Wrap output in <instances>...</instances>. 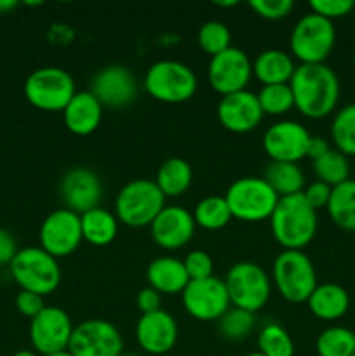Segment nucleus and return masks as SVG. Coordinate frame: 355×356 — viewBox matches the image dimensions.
I'll return each instance as SVG.
<instances>
[{
  "label": "nucleus",
  "mask_w": 355,
  "mask_h": 356,
  "mask_svg": "<svg viewBox=\"0 0 355 356\" xmlns=\"http://www.w3.org/2000/svg\"><path fill=\"white\" fill-rule=\"evenodd\" d=\"M294 108L306 118L320 120L336 110L340 101V79L326 63L298 65L289 80Z\"/></svg>",
  "instance_id": "f257e3e1"
},
{
  "label": "nucleus",
  "mask_w": 355,
  "mask_h": 356,
  "mask_svg": "<svg viewBox=\"0 0 355 356\" xmlns=\"http://www.w3.org/2000/svg\"><path fill=\"white\" fill-rule=\"evenodd\" d=\"M270 229L275 242L284 250H303L317 235L319 218L301 193L278 198L270 216Z\"/></svg>",
  "instance_id": "f03ea898"
},
{
  "label": "nucleus",
  "mask_w": 355,
  "mask_h": 356,
  "mask_svg": "<svg viewBox=\"0 0 355 356\" xmlns=\"http://www.w3.org/2000/svg\"><path fill=\"white\" fill-rule=\"evenodd\" d=\"M162 191L152 179H132L118 190L113 202V214L127 228H150L166 207Z\"/></svg>",
  "instance_id": "7ed1b4c3"
},
{
  "label": "nucleus",
  "mask_w": 355,
  "mask_h": 356,
  "mask_svg": "<svg viewBox=\"0 0 355 356\" xmlns=\"http://www.w3.org/2000/svg\"><path fill=\"white\" fill-rule=\"evenodd\" d=\"M143 87L150 97L166 104H181L190 101L198 89L194 68L176 59L155 61L143 76Z\"/></svg>",
  "instance_id": "20e7f679"
},
{
  "label": "nucleus",
  "mask_w": 355,
  "mask_h": 356,
  "mask_svg": "<svg viewBox=\"0 0 355 356\" xmlns=\"http://www.w3.org/2000/svg\"><path fill=\"white\" fill-rule=\"evenodd\" d=\"M270 278L278 296L292 305L308 301L319 285L315 266L303 250H282L271 264Z\"/></svg>",
  "instance_id": "39448f33"
},
{
  "label": "nucleus",
  "mask_w": 355,
  "mask_h": 356,
  "mask_svg": "<svg viewBox=\"0 0 355 356\" xmlns=\"http://www.w3.org/2000/svg\"><path fill=\"white\" fill-rule=\"evenodd\" d=\"M336 44V28L333 21L308 13L299 17L289 35L291 56L299 65L326 63Z\"/></svg>",
  "instance_id": "423d86ee"
},
{
  "label": "nucleus",
  "mask_w": 355,
  "mask_h": 356,
  "mask_svg": "<svg viewBox=\"0 0 355 356\" xmlns=\"http://www.w3.org/2000/svg\"><path fill=\"white\" fill-rule=\"evenodd\" d=\"M9 271L21 291L33 292L42 298L58 291L61 284L58 259L40 247H24L17 250L16 257L9 264Z\"/></svg>",
  "instance_id": "0eeeda50"
},
{
  "label": "nucleus",
  "mask_w": 355,
  "mask_h": 356,
  "mask_svg": "<svg viewBox=\"0 0 355 356\" xmlns=\"http://www.w3.org/2000/svg\"><path fill=\"white\" fill-rule=\"evenodd\" d=\"M223 282L233 308L256 315L270 301V275L253 261H239L232 264Z\"/></svg>",
  "instance_id": "6e6552de"
},
{
  "label": "nucleus",
  "mask_w": 355,
  "mask_h": 356,
  "mask_svg": "<svg viewBox=\"0 0 355 356\" xmlns=\"http://www.w3.org/2000/svg\"><path fill=\"white\" fill-rule=\"evenodd\" d=\"M278 195L263 177L247 176L233 181L225 193L233 219L244 222H260L270 219L278 204Z\"/></svg>",
  "instance_id": "1a4fd4ad"
},
{
  "label": "nucleus",
  "mask_w": 355,
  "mask_h": 356,
  "mask_svg": "<svg viewBox=\"0 0 355 356\" xmlns=\"http://www.w3.org/2000/svg\"><path fill=\"white\" fill-rule=\"evenodd\" d=\"M24 97L40 111H63L77 94L75 80L59 66H42L24 80Z\"/></svg>",
  "instance_id": "9d476101"
},
{
  "label": "nucleus",
  "mask_w": 355,
  "mask_h": 356,
  "mask_svg": "<svg viewBox=\"0 0 355 356\" xmlns=\"http://www.w3.org/2000/svg\"><path fill=\"white\" fill-rule=\"evenodd\" d=\"M181 302L184 312L198 322H218L232 308L225 282L214 275L204 280H190L181 292Z\"/></svg>",
  "instance_id": "9b49d317"
},
{
  "label": "nucleus",
  "mask_w": 355,
  "mask_h": 356,
  "mask_svg": "<svg viewBox=\"0 0 355 356\" xmlns=\"http://www.w3.org/2000/svg\"><path fill=\"white\" fill-rule=\"evenodd\" d=\"M68 351L73 356H120L124 337L108 320L89 318L75 325Z\"/></svg>",
  "instance_id": "f8f14e48"
},
{
  "label": "nucleus",
  "mask_w": 355,
  "mask_h": 356,
  "mask_svg": "<svg viewBox=\"0 0 355 356\" xmlns=\"http://www.w3.org/2000/svg\"><path fill=\"white\" fill-rule=\"evenodd\" d=\"M38 242V247L56 259L72 256L84 242L80 216L65 207L52 211L42 221Z\"/></svg>",
  "instance_id": "ddd939ff"
},
{
  "label": "nucleus",
  "mask_w": 355,
  "mask_h": 356,
  "mask_svg": "<svg viewBox=\"0 0 355 356\" xmlns=\"http://www.w3.org/2000/svg\"><path fill=\"white\" fill-rule=\"evenodd\" d=\"M75 325L58 306H45L30 322V343L35 353L49 356L68 350Z\"/></svg>",
  "instance_id": "4468645a"
},
{
  "label": "nucleus",
  "mask_w": 355,
  "mask_h": 356,
  "mask_svg": "<svg viewBox=\"0 0 355 356\" xmlns=\"http://www.w3.org/2000/svg\"><path fill=\"white\" fill-rule=\"evenodd\" d=\"M253 79V61L239 47H228L226 51L212 56L207 66L209 86L218 94H228L246 90Z\"/></svg>",
  "instance_id": "2eb2a0df"
},
{
  "label": "nucleus",
  "mask_w": 355,
  "mask_h": 356,
  "mask_svg": "<svg viewBox=\"0 0 355 356\" xmlns=\"http://www.w3.org/2000/svg\"><path fill=\"white\" fill-rule=\"evenodd\" d=\"M312 134L296 120H278L265 131L261 145L270 162L298 163L306 159V148Z\"/></svg>",
  "instance_id": "dca6fc26"
},
{
  "label": "nucleus",
  "mask_w": 355,
  "mask_h": 356,
  "mask_svg": "<svg viewBox=\"0 0 355 356\" xmlns=\"http://www.w3.org/2000/svg\"><path fill=\"white\" fill-rule=\"evenodd\" d=\"M59 198L63 207L79 216L100 207L103 198V184L100 176L87 167H73L66 170L59 181Z\"/></svg>",
  "instance_id": "f3484780"
},
{
  "label": "nucleus",
  "mask_w": 355,
  "mask_h": 356,
  "mask_svg": "<svg viewBox=\"0 0 355 356\" xmlns=\"http://www.w3.org/2000/svg\"><path fill=\"white\" fill-rule=\"evenodd\" d=\"M90 92L103 106L124 108L138 97V80L124 65H108L90 80Z\"/></svg>",
  "instance_id": "a211bd4d"
},
{
  "label": "nucleus",
  "mask_w": 355,
  "mask_h": 356,
  "mask_svg": "<svg viewBox=\"0 0 355 356\" xmlns=\"http://www.w3.org/2000/svg\"><path fill=\"white\" fill-rule=\"evenodd\" d=\"M216 115L219 124L233 134H247L256 131L265 117L256 92L249 89L223 96L216 108Z\"/></svg>",
  "instance_id": "6ab92c4d"
},
{
  "label": "nucleus",
  "mask_w": 355,
  "mask_h": 356,
  "mask_svg": "<svg viewBox=\"0 0 355 356\" xmlns=\"http://www.w3.org/2000/svg\"><path fill=\"white\" fill-rule=\"evenodd\" d=\"M197 225L188 209L166 205L150 225L152 240L164 250H180L191 242Z\"/></svg>",
  "instance_id": "aec40b11"
},
{
  "label": "nucleus",
  "mask_w": 355,
  "mask_h": 356,
  "mask_svg": "<svg viewBox=\"0 0 355 356\" xmlns=\"http://www.w3.org/2000/svg\"><path fill=\"white\" fill-rule=\"evenodd\" d=\"M136 341L143 353L160 356L166 355L176 346L180 329L174 316L166 309L145 313L136 322Z\"/></svg>",
  "instance_id": "412c9836"
},
{
  "label": "nucleus",
  "mask_w": 355,
  "mask_h": 356,
  "mask_svg": "<svg viewBox=\"0 0 355 356\" xmlns=\"http://www.w3.org/2000/svg\"><path fill=\"white\" fill-rule=\"evenodd\" d=\"M103 104L94 97L90 90H77L75 96L72 97L66 108L63 110V122L65 127L72 134L90 136L97 131L103 120Z\"/></svg>",
  "instance_id": "4be33fe9"
},
{
  "label": "nucleus",
  "mask_w": 355,
  "mask_h": 356,
  "mask_svg": "<svg viewBox=\"0 0 355 356\" xmlns=\"http://www.w3.org/2000/svg\"><path fill=\"white\" fill-rule=\"evenodd\" d=\"M146 282L148 287L159 292L160 296H176L184 291L190 284L183 259L174 256H160L150 261L146 268Z\"/></svg>",
  "instance_id": "5701e85b"
},
{
  "label": "nucleus",
  "mask_w": 355,
  "mask_h": 356,
  "mask_svg": "<svg viewBox=\"0 0 355 356\" xmlns=\"http://www.w3.org/2000/svg\"><path fill=\"white\" fill-rule=\"evenodd\" d=\"M296 63L291 52L282 49H267L261 51L253 61V76L263 86L289 83L296 72Z\"/></svg>",
  "instance_id": "b1692460"
},
{
  "label": "nucleus",
  "mask_w": 355,
  "mask_h": 356,
  "mask_svg": "<svg viewBox=\"0 0 355 356\" xmlns=\"http://www.w3.org/2000/svg\"><path fill=\"white\" fill-rule=\"evenodd\" d=\"M310 313L324 322L340 320L350 308V296L347 289L338 284H320L306 301Z\"/></svg>",
  "instance_id": "393cba45"
},
{
  "label": "nucleus",
  "mask_w": 355,
  "mask_h": 356,
  "mask_svg": "<svg viewBox=\"0 0 355 356\" xmlns=\"http://www.w3.org/2000/svg\"><path fill=\"white\" fill-rule=\"evenodd\" d=\"M118 225L120 222L117 216L101 205L80 214L82 238L93 247H106L113 243L118 235Z\"/></svg>",
  "instance_id": "a878e982"
},
{
  "label": "nucleus",
  "mask_w": 355,
  "mask_h": 356,
  "mask_svg": "<svg viewBox=\"0 0 355 356\" xmlns=\"http://www.w3.org/2000/svg\"><path fill=\"white\" fill-rule=\"evenodd\" d=\"M153 181L162 191L164 197L178 198L190 190L191 183H194V169L184 159L173 156L160 163Z\"/></svg>",
  "instance_id": "bb28decb"
},
{
  "label": "nucleus",
  "mask_w": 355,
  "mask_h": 356,
  "mask_svg": "<svg viewBox=\"0 0 355 356\" xmlns=\"http://www.w3.org/2000/svg\"><path fill=\"white\" fill-rule=\"evenodd\" d=\"M263 179L281 198L298 195L305 190V174L298 163L268 162L265 167Z\"/></svg>",
  "instance_id": "cd10ccee"
},
{
  "label": "nucleus",
  "mask_w": 355,
  "mask_h": 356,
  "mask_svg": "<svg viewBox=\"0 0 355 356\" xmlns=\"http://www.w3.org/2000/svg\"><path fill=\"white\" fill-rule=\"evenodd\" d=\"M326 209L338 228L355 232V181L348 179L334 186Z\"/></svg>",
  "instance_id": "c85d7f7f"
},
{
  "label": "nucleus",
  "mask_w": 355,
  "mask_h": 356,
  "mask_svg": "<svg viewBox=\"0 0 355 356\" xmlns=\"http://www.w3.org/2000/svg\"><path fill=\"white\" fill-rule=\"evenodd\" d=\"M191 216H194L195 225L207 232L223 229L233 219L225 197H219V195H209L198 200Z\"/></svg>",
  "instance_id": "c756f323"
},
{
  "label": "nucleus",
  "mask_w": 355,
  "mask_h": 356,
  "mask_svg": "<svg viewBox=\"0 0 355 356\" xmlns=\"http://www.w3.org/2000/svg\"><path fill=\"white\" fill-rule=\"evenodd\" d=\"M329 131L334 149L345 156H355V103L347 104L334 113Z\"/></svg>",
  "instance_id": "7c9ffc66"
},
{
  "label": "nucleus",
  "mask_w": 355,
  "mask_h": 356,
  "mask_svg": "<svg viewBox=\"0 0 355 356\" xmlns=\"http://www.w3.org/2000/svg\"><path fill=\"white\" fill-rule=\"evenodd\" d=\"M312 163L317 181H322L327 186L334 188L350 179V162H348V156H345L338 149L331 148L326 155L313 160Z\"/></svg>",
  "instance_id": "2f4dec72"
},
{
  "label": "nucleus",
  "mask_w": 355,
  "mask_h": 356,
  "mask_svg": "<svg viewBox=\"0 0 355 356\" xmlns=\"http://www.w3.org/2000/svg\"><path fill=\"white\" fill-rule=\"evenodd\" d=\"M315 350L319 356H354L355 337L347 327L333 325L319 334L315 341Z\"/></svg>",
  "instance_id": "473e14b6"
},
{
  "label": "nucleus",
  "mask_w": 355,
  "mask_h": 356,
  "mask_svg": "<svg viewBox=\"0 0 355 356\" xmlns=\"http://www.w3.org/2000/svg\"><path fill=\"white\" fill-rule=\"evenodd\" d=\"M258 351L263 356H294V341L278 323H267L258 334Z\"/></svg>",
  "instance_id": "72a5a7b5"
},
{
  "label": "nucleus",
  "mask_w": 355,
  "mask_h": 356,
  "mask_svg": "<svg viewBox=\"0 0 355 356\" xmlns=\"http://www.w3.org/2000/svg\"><path fill=\"white\" fill-rule=\"evenodd\" d=\"M258 101L263 115L270 117H282L294 108V97H292L289 83H275V86H261L256 92Z\"/></svg>",
  "instance_id": "f704fd0d"
},
{
  "label": "nucleus",
  "mask_w": 355,
  "mask_h": 356,
  "mask_svg": "<svg viewBox=\"0 0 355 356\" xmlns=\"http://www.w3.org/2000/svg\"><path fill=\"white\" fill-rule=\"evenodd\" d=\"M219 334H221L225 339L233 341V343H239L244 341L256 327V315L249 312H244L239 308H230L221 318L218 320Z\"/></svg>",
  "instance_id": "c9c22d12"
},
{
  "label": "nucleus",
  "mask_w": 355,
  "mask_h": 356,
  "mask_svg": "<svg viewBox=\"0 0 355 356\" xmlns=\"http://www.w3.org/2000/svg\"><path fill=\"white\" fill-rule=\"evenodd\" d=\"M197 44L205 54H209L212 58V56L232 47V33H230V28L225 23H221V21H205V23L200 24V28L197 31Z\"/></svg>",
  "instance_id": "e433bc0d"
},
{
  "label": "nucleus",
  "mask_w": 355,
  "mask_h": 356,
  "mask_svg": "<svg viewBox=\"0 0 355 356\" xmlns=\"http://www.w3.org/2000/svg\"><path fill=\"white\" fill-rule=\"evenodd\" d=\"M249 7L260 17L268 21H278L287 17L294 9L292 0H253Z\"/></svg>",
  "instance_id": "4c0bfd02"
},
{
  "label": "nucleus",
  "mask_w": 355,
  "mask_h": 356,
  "mask_svg": "<svg viewBox=\"0 0 355 356\" xmlns=\"http://www.w3.org/2000/svg\"><path fill=\"white\" fill-rule=\"evenodd\" d=\"M184 268H187V273L190 277V280H204V278L212 277V271H214V263H212V257L209 256L205 250H191L187 254V257L183 259Z\"/></svg>",
  "instance_id": "58836bf2"
},
{
  "label": "nucleus",
  "mask_w": 355,
  "mask_h": 356,
  "mask_svg": "<svg viewBox=\"0 0 355 356\" xmlns=\"http://www.w3.org/2000/svg\"><path fill=\"white\" fill-rule=\"evenodd\" d=\"M310 9L313 14L333 21L348 16L354 10V0H312Z\"/></svg>",
  "instance_id": "ea45409f"
},
{
  "label": "nucleus",
  "mask_w": 355,
  "mask_h": 356,
  "mask_svg": "<svg viewBox=\"0 0 355 356\" xmlns=\"http://www.w3.org/2000/svg\"><path fill=\"white\" fill-rule=\"evenodd\" d=\"M331 190H333V188L327 186V184L322 183V181H313V183L305 184V190L301 191V195L310 207L319 211V209L327 207V202H329V197H331Z\"/></svg>",
  "instance_id": "a19ab883"
},
{
  "label": "nucleus",
  "mask_w": 355,
  "mask_h": 356,
  "mask_svg": "<svg viewBox=\"0 0 355 356\" xmlns=\"http://www.w3.org/2000/svg\"><path fill=\"white\" fill-rule=\"evenodd\" d=\"M16 308L21 315L31 320L45 308L44 298L38 294H33V292L19 291V294L16 296Z\"/></svg>",
  "instance_id": "79ce46f5"
},
{
  "label": "nucleus",
  "mask_w": 355,
  "mask_h": 356,
  "mask_svg": "<svg viewBox=\"0 0 355 356\" xmlns=\"http://www.w3.org/2000/svg\"><path fill=\"white\" fill-rule=\"evenodd\" d=\"M136 305H138L141 315L159 312V309H162V296L157 291H153L152 287H145L136 296Z\"/></svg>",
  "instance_id": "37998d69"
},
{
  "label": "nucleus",
  "mask_w": 355,
  "mask_h": 356,
  "mask_svg": "<svg viewBox=\"0 0 355 356\" xmlns=\"http://www.w3.org/2000/svg\"><path fill=\"white\" fill-rule=\"evenodd\" d=\"M17 243L13 233L0 228V266H9L17 254Z\"/></svg>",
  "instance_id": "c03bdc74"
},
{
  "label": "nucleus",
  "mask_w": 355,
  "mask_h": 356,
  "mask_svg": "<svg viewBox=\"0 0 355 356\" xmlns=\"http://www.w3.org/2000/svg\"><path fill=\"white\" fill-rule=\"evenodd\" d=\"M49 40L59 45H68L75 40V30L65 23H54L49 26Z\"/></svg>",
  "instance_id": "a18cd8bd"
},
{
  "label": "nucleus",
  "mask_w": 355,
  "mask_h": 356,
  "mask_svg": "<svg viewBox=\"0 0 355 356\" xmlns=\"http://www.w3.org/2000/svg\"><path fill=\"white\" fill-rule=\"evenodd\" d=\"M329 149H331V145L326 138H322V136H312L308 141V148H306V156H308V159H312V162H313V160H317V159H320V156L326 155Z\"/></svg>",
  "instance_id": "49530a36"
},
{
  "label": "nucleus",
  "mask_w": 355,
  "mask_h": 356,
  "mask_svg": "<svg viewBox=\"0 0 355 356\" xmlns=\"http://www.w3.org/2000/svg\"><path fill=\"white\" fill-rule=\"evenodd\" d=\"M17 7L16 0H0V14H7Z\"/></svg>",
  "instance_id": "de8ad7c7"
},
{
  "label": "nucleus",
  "mask_w": 355,
  "mask_h": 356,
  "mask_svg": "<svg viewBox=\"0 0 355 356\" xmlns=\"http://www.w3.org/2000/svg\"><path fill=\"white\" fill-rule=\"evenodd\" d=\"M13 356H40V355L35 353V351L31 350H21V351H16Z\"/></svg>",
  "instance_id": "09e8293b"
},
{
  "label": "nucleus",
  "mask_w": 355,
  "mask_h": 356,
  "mask_svg": "<svg viewBox=\"0 0 355 356\" xmlns=\"http://www.w3.org/2000/svg\"><path fill=\"white\" fill-rule=\"evenodd\" d=\"M214 3L218 7H233V6H237L235 0H230V2H214Z\"/></svg>",
  "instance_id": "8fccbe9b"
},
{
  "label": "nucleus",
  "mask_w": 355,
  "mask_h": 356,
  "mask_svg": "<svg viewBox=\"0 0 355 356\" xmlns=\"http://www.w3.org/2000/svg\"><path fill=\"white\" fill-rule=\"evenodd\" d=\"M49 356H73L72 353H70L68 350H65V351H59V353H54V355H49Z\"/></svg>",
  "instance_id": "3c124183"
},
{
  "label": "nucleus",
  "mask_w": 355,
  "mask_h": 356,
  "mask_svg": "<svg viewBox=\"0 0 355 356\" xmlns=\"http://www.w3.org/2000/svg\"><path fill=\"white\" fill-rule=\"evenodd\" d=\"M120 356H145V355H141V353H122Z\"/></svg>",
  "instance_id": "603ef678"
},
{
  "label": "nucleus",
  "mask_w": 355,
  "mask_h": 356,
  "mask_svg": "<svg viewBox=\"0 0 355 356\" xmlns=\"http://www.w3.org/2000/svg\"><path fill=\"white\" fill-rule=\"evenodd\" d=\"M246 356H263L260 353V351H254V353H249V355H246Z\"/></svg>",
  "instance_id": "864d4df0"
},
{
  "label": "nucleus",
  "mask_w": 355,
  "mask_h": 356,
  "mask_svg": "<svg viewBox=\"0 0 355 356\" xmlns=\"http://www.w3.org/2000/svg\"><path fill=\"white\" fill-rule=\"evenodd\" d=\"M352 59H354V66H355V51H354V56H352Z\"/></svg>",
  "instance_id": "5fc2aeb1"
},
{
  "label": "nucleus",
  "mask_w": 355,
  "mask_h": 356,
  "mask_svg": "<svg viewBox=\"0 0 355 356\" xmlns=\"http://www.w3.org/2000/svg\"><path fill=\"white\" fill-rule=\"evenodd\" d=\"M354 10H355V2H354Z\"/></svg>",
  "instance_id": "6e6d98bb"
},
{
  "label": "nucleus",
  "mask_w": 355,
  "mask_h": 356,
  "mask_svg": "<svg viewBox=\"0 0 355 356\" xmlns=\"http://www.w3.org/2000/svg\"><path fill=\"white\" fill-rule=\"evenodd\" d=\"M354 337H355V332H354Z\"/></svg>",
  "instance_id": "4d7b16f0"
},
{
  "label": "nucleus",
  "mask_w": 355,
  "mask_h": 356,
  "mask_svg": "<svg viewBox=\"0 0 355 356\" xmlns=\"http://www.w3.org/2000/svg\"><path fill=\"white\" fill-rule=\"evenodd\" d=\"M354 356H355V355H354Z\"/></svg>",
  "instance_id": "13d9d810"
}]
</instances>
